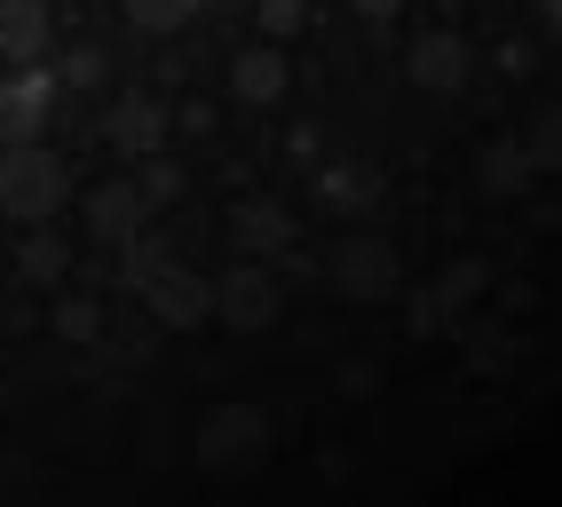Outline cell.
<instances>
[{"label": "cell", "instance_id": "obj_9", "mask_svg": "<svg viewBox=\"0 0 562 507\" xmlns=\"http://www.w3.org/2000/svg\"><path fill=\"white\" fill-rule=\"evenodd\" d=\"M103 143H120V151L151 159L159 143H167V103H159V95H120V103L103 112Z\"/></svg>", "mask_w": 562, "mask_h": 507}, {"label": "cell", "instance_id": "obj_21", "mask_svg": "<svg viewBox=\"0 0 562 507\" xmlns=\"http://www.w3.org/2000/svg\"><path fill=\"white\" fill-rule=\"evenodd\" d=\"M120 254H127V262H120V278L135 285V294H143V285H151V278H159V270L175 262V254H167V246H151V238H127Z\"/></svg>", "mask_w": 562, "mask_h": 507}, {"label": "cell", "instance_id": "obj_17", "mask_svg": "<svg viewBox=\"0 0 562 507\" xmlns=\"http://www.w3.org/2000/svg\"><path fill=\"white\" fill-rule=\"evenodd\" d=\"M64 262H71V246H64L48 223H32V230H24V246H16V278H24V285H56V278H64Z\"/></svg>", "mask_w": 562, "mask_h": 507}, {"label": "cell", "instance_id": "obj_10", "mask_svg": "<svg viewBox=\"0 0 562 507\" xmlns=\"http://www.w3.org/2000/svg\"><path fill=\"white\" fill-rule=\"evenodd\" d=\"M231 246L254 254V262H270V254L293 246V214H285L278 199H238V206H231Z\"/></svg>", "mask_w": 562, "mask_h": 507}, {"label": "cell", "instance_id": "obj_20", "mask_svg": "<svg viewBox=\"0 0 562 507\" xmlns=\"http://www.w3.org/2000/svg\"><path fill=\"white\" fill-rule=\"evenodd\" d=\"M56 334H64L71 349H88V341H103V302H88V294H71V302L56 309Z\"/></svg>", "mask_w": 562, "mask_h": 507}, {"label": "cell", "instance_id": "obj_27", "mask_svg": "<svg viewBox=\"0 0 562 507\" xmlns=\"http://www.w3.org/2000/svg\"><path fill=\"white\" fill-rule=\"evenodd\" d=\"M539 24H547L554 41H562V0H539Z\"/></svg>", "mask_w": 562, "mask_h": 507}, {"label": "cell", "instance_id": "obj_11", "mask_svg": "<svg viewBox=\"0 0 562 507\" xmlns=\"http://www.w3.org/2000/svg\"><path fill=\"white\" fill-rule=\"evenodd\" d=\"M143 214H151V199H143L135 183H95V199H88V230H95L103 246H127V238H143Z\"/></svg>", "mask_w": 562, "mask_h": 507}, {"label": "cell", "instance_id": "obj_12", "mask_svg": "<svg viewBox=\"0 0 562 507\" xmlns=\"http://www.w3.org/2000/svg\"><path fill=\"white\" fill-rule=\"evenodd\" d=\"M452 341H460V357H468V373H483V381H499L507 365H515V334H507V325H492V317H460L452 325Z\"/></svg>", "mask_w": 562, "mask_h": 507}, {"label": "cell", "instance_id": "obj_19", "mask_svg": "<svg viewBox=\"0 0 562 507\" xmlns=\"http://www.w3.org/2000/svg\"><path fill=\"white\" fill-rule=\"evenodd\" d=\"M127 9V24H143V32H175V24H191L206 0H120Z\"/></svg>", "mask_w": 562, "mask_h": 507}, {"label": "cell", "instance_id": "obj_16", "mask_svg": "<svg viewBox=\"0 0 562 507\" xmlns=\"http://www.w3.org/2000/svg\"><path fill=\"white\" fill-rule=\"evenodd\" d=\"M317 199L333 214H372V206H381V174H372V167H325L317 174Z\"/></svg>", "mask_w": 562, "mask_h": 507}, {"label": "cell", "instance_id": "obj_22", "mask_svg": "<svg viewBox=\"0 0 562 507\" xmlns=\"http://www.w3.org/2000/svg\"><path fill=\"white\" fill-rule=\"evenodd\" d=\"M404 325H412V341H436V334H452V317H443V302L428 294V285H412V302H404Z\"/></svg>", "mask_w": 562, "mask_h": 507}, {"label": "cell", "instance_id": "obj_1", "mask_svg": "<svg viewBox=\"0 0 562 507\" xmlns=\"http://www.w3.org/2000/svg\"><path fill=\"white\" fill-rule=\"evenodd\" d=\"M71 199V174L56 151H41V143H0V214L9 223H48V214Z\"/></svg>", "mask_w": 562, "mask_h": 507}, {"label": "cell", "instance_id": "obj_3", "mask_svg": "<svg viewBox=\"0 0 562 507\" xmlns=\"http://www.w3.org/2000/svg\"><path fill=\"white\" fill-rule=\"evenodd\" d=\"M278 309H285L278 270L254 262V254H238V262L214 278V317L231 325V334H261V325H278Z\"/></svg>", "mask_w": 562, "mask_h": 507}, {"label": "cell", "instance_id": "obj_15", "mask_svg": "<svg viewBox=\"0 0 562 507\" xmlns=\"http://www.w3.org/2000/svg\"><path fill=\"white\" fill-rule=\"evenodd\" d=\"M483 285H492V270H483V262H475V254H460V262H443V270L428 278V294L443 302V317H452V325H460V317H468V309L483 302Z\"/></svg>", "mask_w": 562, "mask_h": 507}, {"label": "cell", "instance_id": "obj_5", "mask_svg": "<svg viewBox=\"0 0 562 507\" xmlns=\"http://www.w3.org/2000/svg\"><path fill=\"white\" fill-rule=\"evenodd\" d=\"M143 309H151L167 334H199V325L214 317V285L199 278V270H182V262H167L151 285H143Z\"/></svg>", "mask_w": 562, "mask_h": 507}, {"label": "cell", "instance_id": "obj_4", "mask_svg": "<svg viewBox=\"0 0 562 507\" xmlns=\"http://www.w3.org/2000/svg\"><path fill=\"white\" fill-rule=\"evenodd\" d=\"M56 71H41V64H16L9 80H0V143H32L48 127V112H56Z\"/></svg>", "mask_w": 562, "mask_h": 507}, {"label": "cell", "instance_id": "obj_8", "mask_svg": "<svg viewBox=\"0 0 562 507\" xmlns=\"http://www.w3.org/2000/svg\"><path fill=\"white\" fill-rule=\"evenodd\" d=\"M468 71H475V56H468L460 32H428V41H412V88L452 95V88H468Z\"/></svg>", "mask_w": 562, "mask_h": 507}, {"label": "cell", "instance_id": "obj_2", "mask_svg": "<svg viewBox=\"0 0 562 507\" xmlns=\"http://www.w3.org/2000/svg\"><path fill=\"white\" fill-rule=\"evenodd\" d=\"M261 452H270V420L254 405H214L199 420V467L206 476H254Z\"/></svg>", "mask_w": 562, "mask_h": 507}, {"label": "cell", "instance_id": "obj_25", "mask_svg": "<svg viewBox=\"0 0 562 507\" xmlns=\"http://www.w3.org/2000/svg\"><path fill=\"white\" fill-rule=\"evenodd\" d=\"M56 80H64V88H95V80H103V56H95V48H71Z\"/></svg>", "mask_w": 562, "mask_h": 507}, {"label": "cell", "instance_id": "obj_18", "mask_svg": "<svg viewBox=\"0 0 562 507\" xmlns=\"http://www.w3.org/2000/svg\"><path fill=\"white\" fill-rule=\"evenodd\" d=\"M522 143H531L539 174H562V103H539V120L522 127Z\"/></svg>", "mask_w": 562, "mask_h": 507}, {"label": "cell", "instance_id": "obj_13", "mask_svg": "<svg viewBox=\"0 0 562 507\" xmlns=\"http://www.w3.org/2000/svg\"><path fill=\"white\" fill-rule=\"evenodd\" d=\"M285 80H293V71H285V48H278V41H261V48H246V56L231 64V95H238V103H278Z\"/></svg>", "mask_w": 562, "mask_h": 507}, {"label": "cell", "instance_id": "obj_23", "mask_svg": "<svg viewBox=\"0 0 562 507\" xmlns=\"http://www.w3.org/2000/svg\"><path fill=\"white\" fill-rule=\"evenodd\" d=\"M135 191L151 199V206H167V199H182V174H175V167L151 151V159H143V174H135Z\"/></svg>", "mask_w": 562, "mask_h": 507}, {"label": "cell", "instance_id": "obj_26", "mask_svg": "<svg viewBox=\"0 0 562 507\" xmlns=\"http://www.w3.org/2000/svg\"><path fill=\"white\" fill-rule=\"evenodd\" d=\"M349 9H357V16H372V24H389V16L404 9V0H349Z\"/></svg>", "mask_w": 562, "mask_h": 507}, {"label": "cell", "instance_id": "obj_7", "mask_svg": "<svg viewBox=\"0 0 562 507\" xmlns=\"http://www.w3.org/2000/svg\"><path fill=\"white\" fill-rule=\"evenodd\" d=\"M531 183H539V159H531V143H522V135L483 143V159H475V191L483 199H522Z\"/></svg>", "mask_w": 562, "mask_h": 507}, {"label": "cell", "instance_id": "obj_6", "mask_svg": "<svg viewBox=\"0 0 562 507\" xmlns=\"http://www.w3.org/2000/svg\"><path fill=\"white\" fill-rule=\"evenodd\" d=\"M333 285H341L349 302H389V294H404V270H396L389 238H349L341 254H333Z\"/></svg>", "mask_w": 562, "mask_h": 507}, {"label": "cell", "instance_id": "obj_14", "mask_svg": "<svg viewBox=\"0 0 562 507\" xmlns=\"http://www.w3.org/2000/svg\"><path fill=\"white\" fill-rule=\"evenodd\" d=\"M48 48V9L41 0H0V64H41Z\"/></svg>", "mask_w": 562, "mask_h": 507}, {"label": "cell", "instance_id": "obj_24", "mask_svg": "<svg viewBox=\"0 0 562 507\" xmlns=\"http://www.w3.org/2000/svg\"><path fill=\"white\" fill-rule=\"evenodd\" d=\"M261 32H270V41H293V32H302V0H261Z\"/></svg>", "mask_w": 562, "mask_h": 507}]
</instances>
